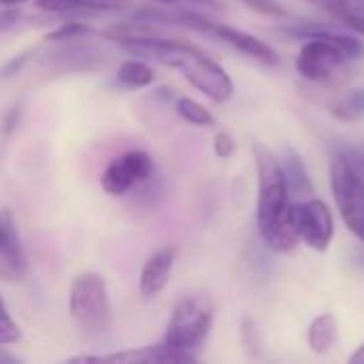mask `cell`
Listing matches in <instances>:
<instances>
[{
  "label": "cell",
  "instance_id": "cb8c5ba5",
  "mask_svg": "<svg viewBox=\"0 0 364 364\" xmlns=\"http://www.w3.org/2000/svg\"><path fill=\"white\" fill-rule=\"evenodd\" d=\"M213 151H215L218 158L228 160L235 154V139L228 132H218L215 141H213Z\"/></svg>",
  "mask_w": 364,
  "mask_h": 364
},
{
  "label": "cell",
  "instance_id": "4fadbf2b",
  "mask_svg": "<svg viewBox=\"0 0 364 364\" xmlns=\"http://www.w3.org/2000/svg\"><path fill=\"white\" fill-rule=\"evenodd\" d=\"M279 164H282V171L286 177L288 192L296 194L299 198H309L316 188H314V181H311V175H309V168H307L303 156L299 151H294L292 147H286L282 151Z\"/></svg>",
  "mask_w": 364,
  "mask_h": 364
},
{
  "label": "cell",
  "instance_id": "d6986e66",
  "mask_svg": "<svg viewBox=\"0 0 364 364\" xmlns=\"http://www.w3.org/2000/svg\"><path fill=\"white\" fill-rule=\"evenodd\" d=\"M333 115L341 122H360L364 119V87L348 92L335 107Z\"/></svg>",
  "mask_w": 364,
  "mask_h": 364
},
{
  "label": "cell",
  "instance_id": "ffe728a7",
  "mask_svg": "<svg viewBox=\"0 0 364 364\" xmlns=\"http://www.w3.org/2000/svg\"><path fill=\"white\" fill-rule=\"evenodd\" d=\"M337 158L364 186V149H360V147H341L337 151Z\"/></svg>",
  "mask_w": 364,
  "mask_h": 364
},
{
  "label": "cell",
  "instance_id": "7402d4cb",
  "mask_svg": "<svg viewBox=\"0 0 364 364\" xmlns=\"http://www.w3.org/2000/svg\"><path fill=\"white\" fill-rule=\"evenodd\" d=\"M92 32V28L90 26H85V23H62V26H58L55 30H51V32H47L45 34V41H79L81 36H85V34H90Z\"/></svg>",
  "mask_w": 364,
  "mask_h": 364
},
{
  "label": "cell",
  "instance_id": "30bf717a",
  "mask_svg": "<svg viewBox=\"0 0 364 364\" xmlns=\"http://www.w3.org/2000/svg\"><path fill=\"white\" fill-rule=\"evenodd\" d=\"M28 267L26 252L19 241V232L11 211L0 213V277L17 282L23 277Z\"/></svg>",
  "mask_w": 364,
  "mask_h": 364
},
{
  "label": "cell",
  "instance_id": "e0dca14e",
  "mask_svg": "<svg viewBox=\"0 0 364 364\" xmlns=\"http://www.w3.org/2000/svg\"><path fill=\"white\" fill-rule=\"evenodd\" d=\"M117 81H119V85H124L128 90H143V87H149L156 81V70L147 60L132 55V58H128V60H124L119 64Z\"/></svg>",
  "mask_w": 364,
  "mask_h": 364
},
{
  "label": "cell",
  "instance_id": "5bb4252c",
  "mask_svg": "<svg viewBox=\"0 0 364 364\" xmlns=\"http://www.w3.org/2000/svg\"><path fill=\"white\" fill-rule=\"evenodd\" d=\"M328 11L346 28L364 36V0H311Z\"/></svg>",
  "mask_w": 364,
  "mask_h": 364
},
{
  "label": "cell",
  "instance_id": "d4e9b609",
  "mask_svg": "<svg viewBox=\"0 0 364 364\" xmlns=\"http://www.w3.org/2000/svg\"><path fill=\"white\" fill-rule=\"evenodd\" d=\"M158 4L175 6V4H203V6H218V0H154Z\"/></svg>",
  "mask_w": 364,
  "mask_h": 364
},
{
  "label": "cell",
  "instance_id": "7a4b0ae2",
  "mask_svg": "<svg viewBox=\"0 0 364 364\" xmlns=\"http://www.w3.org/2000/svg\"><path fill=\"white\" fill-rule=\"evenodd\" d=\"M288 32L292 36L305 38L296 58V70L307 81H328L346 62L360 60L364 55L363 41L331 28L309 23Z\"/></svg>",
  "mask_w": 364,
  "mask_h": 364
},
{
  "label": "cell",
  "instance_id": "6da1fadb",
  "mask_svg": "<svg viewBox=\"0 0 364 364\" xmlns=\"http://www.w3.org/2000/svg\"><path fill=\"white\" fill-rule=\"evenodd\" d=\"M258 171V207L256 220L262 241L275 254H288L299 245V235L290 222V192L279 158L262 143L254 145Z\"/></svg>",
  "mask_w": 364,
  "mask_h": 364
},
{
  "label": "cell",
  "instance_id": "9a60e30c",
  "mask_svg": "<svg viewBox=\"0 0 364 364\" xmlns=\"http://www.w3.org/2000/svg\"><path fill=\"white\" fill-rule=\"evenodd\" d=\"M337 335H339V324L337 318L333 314H322L318 316L309 331H307V343L309 350L316 354H328L333 350V346L337 343Z\"/></svg>",
  "mask_w": 364,
  "mask_h": 364
},
{
  "label": "cell",
  "instance_id": "f546056e",
  "mask_svg": "<svg viewBox=\"0 0 364 364\" xmlns=\"http://www.w3.org/2000/svg\"><path fill=\"white\" fill-rule=\"evenodd\" d=\"M0 301H2V299H0Z\"/></svg>",
  "mask_w": 364,
  "mask_h": 364
},
{
  "label": "cell",
  "instance_id": "ba28073f",
  "mask_svg": "<svg viewBox=\"0 0 364 364\" xmlns=\"http://www.w3.org/2000/svg\"><path fill=\"white\" fill-rule=\"evenodd\" d=\"M154 158L143 149L126 151L109 162L100 177V186L109 196H124L136 183L147 181L154 175Z\"/></svg>",
  "mask_w": 364,
  "mask_h": 364
},
{
  "label": "cell",
  "instance_id": "9c48e42d",
  "mask_svg": "<svg viewBox=\"0 0 364 364\" xmlns=\"http://www.w3.org/2000/svg\"><path fill=\"white\" fill-rule=\"evenodd\" d=\"M207 36H213V38H218V41L230 45V47L237 49L239 53H243V55H247V58H252V60H256V62H260V64L277 66V64L282 62L279 55H277V51H275L269 43L260 41L258 36H254V34H250V32H243V30H239V28H232V26H228V23H222V21H215V19H213Z\"/></svg>",
  "mask_w": 364,
  "mask_h": 364
},
{
  "label": "cell",
  "instance_id": "7c38bea8",
  "mask_svg": "<svg viewBox=\"0 0 364 364\" xmlns=\"http://www.w3.org/2000/svg\"><path fill=\"white\" fill-rule=\"evenodd\" d=\"M102 363H156V364H188L196 363L194 354L175 350L166 346L164 341L160 346H147L141 350H128V352H117L102 356Z\"/></svg>",
  "mask_w": 364,
  "mask_h": 364
},
{
  "label": "cell",
  "instance_id": "8992f818",
  "mask_svg": "<svg viewBox=\"0 0 364 364\" xmlns=\"http://www.w3.org/2000/svg\"><path fill=\"white\" fill-rule=\"evenodd\" d=\"M179 70L183 73V77L188 79L192 87H196L200 94H205L209 100L218 105L230 100L235 94V83L230 75L198 47L190 51V55L183 60Z\"/></svg>",
  "mask_w": 364,
  "mask_h": 364
},
{
  "label": "cell",
  "instance_id": "277c9868",
  "mask_svg": "<svg viewBox=\"0 0 364 364\" xmlns=\"http://www.w3.org/2000/svg\"><path fill=\"white\" fill-rule=\"evenodd\" d=\"M213 324V307L203 296H183L168 320L164 343L192 354L209 335Z\"/></svg>",
  "mask_w": 364,
  "mask_h": 364
},
{
  "label": "cell",
  "instance_id": "5b68a950",
  "mask_svg": "<svg viewBox=\"0 0 364 364\" xmlns=\"http://www.w3.org/2000/svg\"><path fill=\"white\" fill-rule=\"evenodd\" d=\"M290 222L299 241L316 252H326L335 237V220L328 205L320 198H307L290 205Z\"/></svg>",
  "mask_w": 364,
  "mask_h": 364
},
{
  "label": "cell",
  "instance_id": "52a82bcc",
  "mask_svg": "<svg viewBox=\"0 0 364 364\" xmlns=\"http://www.w3.org/2000/svg\"><path fill=\"white\" fill-rule=\"evenodd\" d=\"M331 186L346 226L364 243V186L337 156L331 166Z\"/></svg>",
  "mask_w": 364,
  "mask_h": 364
},
{
  "label": "cell",
  "instance_id": "ac0fdd59",
  "mask_svg": "<svg viewBox=\"0 0 364 364\" xmlns=\"http://www.w3.org/2000/svg\"><path fill=\"white\" fill-rule=\"evenodd\" d=\"M175 111L183 122H188V124H192L196 128H209V126L215 124L213 113L207 107H203L200 102H196L194 98H188V96H181L175 102Z\"/></svg>",
  "mask_w": 364,
  "mask_h": 364
},
{
  "label": "cell",
  "instance_id": "2e32d148",
  "mask_svg": "<svg viewBox=\"0 0 364 364\" xmlns=\"http://www.w3.org/2000/svg\"><path fill=\"white\" fill-rule=\"evenodd\" d=\"M36 6L49 13L73 11H122L130 6V0H36Z\"/></svg>",
  "mask_w": 364,
  "mask_h": 364
},
{
  "label": "cell",
  "instance_id": "44dd1931",
  "mask_svg": "<svg viewBox=\"0 0 364 364\" xmlns=\"http://www.w3.org/2000/svg\"><path fill=\"white\" fill-rule=\"evenodd\" d=\"M19 339H21V331L17 322L11 318V314L6 311L4 303L0 301V346H15Z\"/></svg>",
  "mask_w": 364,
  "mask_h": 364
},
{
  "label": "cell",
  "instance_id": "f1b7e54d",
  "mask_svg": "<svg viewBox=\"0 0 364 364\" xmlns=\"http://www.w3.org/2000/svg\"><path fill=\"white\" fill-rule=\"evenodd\" d=\"M26 0H0V6H15V4H21Z\"/></svg>",
  "mask_w": 364,
  "mask_h": 364
},
{
  "label": "cell",
  "instance_id": "4316f807",
  "mask_svg": "<svg viewBox=\"0 0 364 364\" xmlns=\"http://www.w3.org/2000/svg\"><path fill=\"white\" fill-rule=\"evenodd\" d=\"M350 363H354V364H364V343L350 356Z\"/></svg>",
  "mask_w": 364,
  "mask_h": 364
},
{
  "label": "cell",
  "instance_id": "603a6c76",
  "mask_svg": "<svg viewBox=\"0 0 364 364\" xmlns=\"http://www.w3.org/2000/svg\"><path fill=\"white\" fill-rule=\"evenodd\" d=\"M247 9L260 13V15H269V17H282L286 15V9L277 2V0H241Z\"/></svg>",
  "mask_w": 364,
  "mask_h": 364
},
{
  "label": "cell",
  "instance_id": "484cf974",
  "mask_svg": "<svg viewBox=\"0 0 364 364\" xmlns=\"http://www.w3.org/2000/svg\"><path fill=\"white\" fill-rule=\"evenodd\" d=\"M15 21H17V13H15V11H6V13L0 15V28H9V26H13Z\"/></svg>",
  "mask_w": 364,
  "mask_h": 364
},
{
  "label": "cell",
  "instance_id": "8fae6325",
  "mask_svg": "<svg viewBox=\"0 0 364 364\" xmlns=\"http://www.w3.org/2000/svg\"><path fill=\"white\" fill-rule=\"evenodd\" d=\"M175 256H177L175 247H162L147 258L139 277V292L145 301L156 299L168 286L175 267Z\"/></svg>",
  "mask_w": 364,
  "mask_h": 364
},
{
  "label": "cell",
  "instance_id": "83f0119b",
  "mask_svg": "<svg viewBox=\"0 0 364 364\" xmlns=\"http://www.w3.org/2000/svg\"><path fill=\"white\" fill-rule=\"evenodd\" d=\"M0 363H17V358L6 352H0Z\"/></svg>",
  "mask_w": 364,
  "mask_h": 364
},
{
  "label": "cell",
  "instance_id": "3957f363",
  "mask_svg": "<svg viewBox=\"0 0 364 364\" xmlns=\"http://www.w3.org/2000/svg\"><path fill=\"white\" fill-rule=\"evenodd\" d=\"M68 311L85 337H107L113 324V311L105 277L98 273H81L75 277L68 294Z\"/></svg>",
  "mask_w": 364,
  "mask_h": 364
}]
</instances>
